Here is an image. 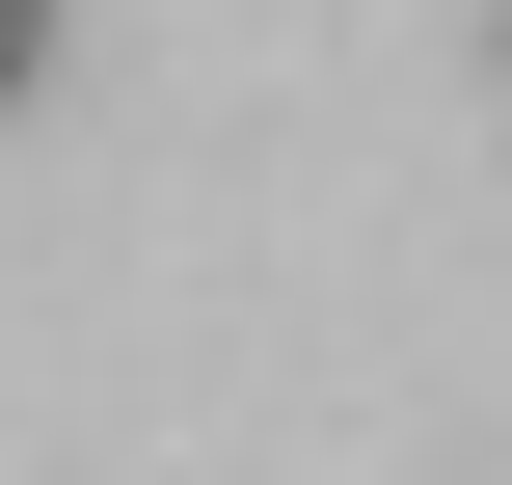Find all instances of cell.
<instances>
[{
	"label": "cell",
	"mask_w": 512,
	"mask_h": 485,
	"mask_svg": "<svg viewBox=\"0 0 512 485\" xmlns=\"http://www.w3.org/2000/svg\"><path fill=\"white\" fill-rule=\"evenodd\" d=\"M27 81H54V0H0V108H27Z\"/></svg>",
	"instance_id": "6da1fadb"
}]
</instances>
